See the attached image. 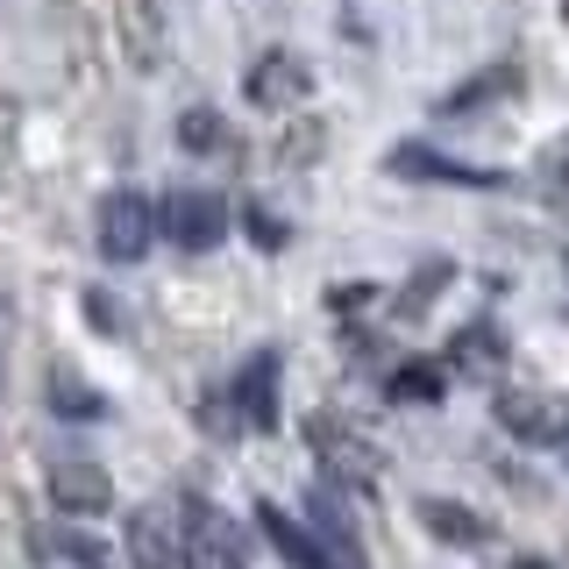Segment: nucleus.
<instances>
[{"mask_svg": "<svg viewBox=\"0 0 569 569\" xmlns=\"http://www.w3.org/2000/svg\"><path fill=\"white\" fill-rule=\"evenodd\" d=\"M391 178H420V186H456V192H506L512 171H491V164H462V157H441L435 142H399L385 157Z\"/></svg>", "mask_w": 569, "mask_h": 569, "instance_id": "5", "label": "nucleus"}, {"mask_svg": "<svg viewBox=\"0 0 569 569\" xmlns=\"http://www.w3.org/2000/svg\"><path fill=\"white\" fill-rule=\"evenodd\" d=\"M93 242H100L107 263H142V257H150V242H157V207L142 200L136 186L107 192L100 213H93Z\"/></svg>", "mask_w": 569, "mask_h": 569, "instance_id": "4", "label": "nucleus"}, {"mask_svg": "<svg viewBox=\"0 0 569 569\" xmlns=\"http://www.w3.org/2000/svg\"><path fill=\"white\" fill-rule=\"evenodd\" d=\"M449 370H462V378H498V370H506V335H498L491 320H470V328H456Z\"/></svg>", "mask_w": 569, "mask_h": 569, "instance_id": "14", "label": "nucleus"}, {"mask_svg": "<svg viewBox=\"0 0 569 569\" xmlns=\"http://www.w3.org/2000/svg\"><path fill=\"white\" fill-rule=\"evenodd\" d=\"M420 527L449 548H491V520H477L462 498H420Z\"/></svg>", "mask_w": 569, "mask_h": 569, "instance_id": "13", "label": "nucleus"}, {"mask_svg": "<svg viewBox=\"0 0 569 569\" xmlns=\"http://www.w3.org/2000/svg\"><path fill=\"white\" fill-rule=\"evenodd\" d=\"M512 86H520V64H491L485 79H470V86H456L449 100H441V114H470V107H485V100H506Z\"/></svg>", "mask_w": 569, "mask_h": 569, "instance_id": "17", "label": "nucleus"}, {"mask_svg": "<svg viewBox=\"0 0 569 569\" xmlns=\"http://www.w3.org/2000/svg\"><path fill=\"white\" fill-rule=\"evenodd\" d=\"M200 420L213 427V435H236V427H242V413H228V399H221V391H207V399H200Z\"/></svg>", "mask_w": 569, "mask_h": 569, "instance_id": "24", "label": "nucleus"}, {"mask_svg": "<svg viewBox=\"0 0 569 569\" xmlns=\"http://www.w3.org/2000/svg\"><path fill=\"white\" fill-rule=\"evenodd\" d=\"M498 427L533 441V449H569V399L556 391H498Z\"/></svg>", "mask_w": 569, "mask_h": 569, "instance_id": "6", "label": "nucleus"}, {"mask_svg": "<svg viewBox=\"0 0 569 569\" xmlns=\"http://www.w3.org/2000/svg\"><path fill=\"white\" fill-rule=\"evenodd\" d=\"M562 22H569V0H562Z\"/></svg>", "mask_w": 569, "mask_h": 569, "instance_id": "27", "label": "nucleus"}, {"mask_svg": "<svg viewBox=\"0 0 569 569\" xmlns=\"http://www.w3.org/2000/svg\"><path fill=\"white\" fill-rule=\"evenodd\" d=\"M50 413H64V420H107V399L86 378L58 370V378H50Z\"/></svg>", "mask_w": 569, "mask_h": 569, "instance_id": "18", "label": "nucleus"}, {"mask_svg": "<svg viewBox=\"0 0 569 569\" xmlns=\"http://www.w3.org/2000/svg\"><path fill=\"white\" fill-rule=\"evenodd\" d=\"M307 441H313V456H320V470L335 477V485H349V491H378V477H385V449L370 435H356V427L342 420H328V413H313L307 420Z\"/></svg>", "mask_w": 569, "mask_h": 569, "instance_id": "3", "label": "nucleus"}, {"mask_svg": "<svg viewBox=\"0 0 569 569\" xmlns=\"http://www.w3.org/2000/svg\"><path fill=\"white\" fill-rule=\"evenodd\" d=\"M385 391H391V406H441L449 370H441V363H406V370H391V378H385Z\"/></svg>", "mask_w": 569, "mask_h": 569, "instance_id": "16", "label": "nucleus"}, {"mask_svg": "<svg viewBox=\"0 0 569 569\" xmlns=\"http://www.w3.org/2000/svg\"><path fill=\"white\" fill-rule=\"evenodd\" d=\"M221 142H228V129H221L213 107H186V114H178V150L207 157V150H221Z\"/></svg>", "mask_w": 569, "mask_h": 569, "instance_id": "20", "label": "nucleus"}, {"mask_svg": "<svg viewBox=\"0 0 569 569\" xmlns=\"http://www.w3.org/2000/svg\"><path fill=\"white\" fill-rule=\"evenodd\" d=\"M14 142H22V107L0 93V164H14Z\"/></svg>", "mask_w": 569, "mask_h": 569, "instance_id": "23", "label": "nucleus"}, {"mask_svg": "<svg viewBox=\"0 0 569 569\" xmlns=\"http://www.w3.org/2000/svg\"><path fill=\"white\" fill-rule=\"evenodd\" d=\"M533 192H541V200H556V207H569V136L548 142V150L533 157Z\"/></svg>", "mask_w": 569, "mask_h": 569, "instance_id": "19", "label": "nucleus"}, {"mask_svg": "<svg viewBox=\"0 0 569 569\" xmlns=\"http://www.w3.org/2000/svg\"><path fill=\"white\" fill-rule=\"evenodd\" d=\"M370 292H378V284H363V278H356V284H335L328 307H335V313H363V307H370Z\"/></svg>", "mask_w": 569, "mask_h": 569, "instance_id": "25", "label": "nucleus"}, {"mask_svg": "<svg viewBox=\"0 0 569 569\" xmlns=\"http://www.w3.org/2000/svg\"><path fill=\"white\" fill-rule=\"evenodd\" d=\"M129 562H136V569H186L178 506H136V512H129Z\"/></svg>", "mask_w": 569, "mask_h": 569, "instance_id": "10", "label": "nucleus"}, {"mask_svg": "<svg viewBox=\"0 0 569 569\" xmlns=\"http://www.w3.org/2000/svg\"><path fill=\"white\" fill-rule=\"evenodd\" d=\"M178 506V541H186V569H249V533L228 506H213V498L186 491L171 498Z\"/></svg>", "mask_w": 569, "mask_h": 569, "instance_id": "1", "label": "nucleus"}, {"mask_svg": "<svg viewBox=\"0 0 569 569\" xmlns=\"http://www.w3.org/2000/svg\"><path fill=\"white\" fill-rule=\"evenodd\" d=\"M228 221H236V207L221 200V192L207 186H178L164 207H157V236L171 249H186V257H207V249L228 242Z\"/></svg>", "mask_w": 569, "mask_h": 569, "instance_id": "2", "label": "nucleus"}, {"mask_svg": "<svg viewBox=\"0 0 569 569\" xmlns=\"http://www.w3.org/2000/svg\"><path fill=\"white\" fill-rule=\"evenodd\" d=\"M50 498H58V512H71V520H100L114 506V485H107V470L93 456H50Z\"/></svg>", "mask_w": 569, "mask_h": 569, "instance_id": "8", "label": "nucleus"}, {"mask_svg": "<svg viewBox=\"0 0 569 569\" xmlns=\"http://www.w3.org/2000/svg\"><path fill=\"white\" fill-rule=\"evenodd\" d=\"M449 278H456L449 263H427V271H420V278H413V284L399 292V313H406V320H413V313H427V307H435V292H441Z\"/></svg>", "mask_w": 569, "mask_h": 569, "instance_id": "21", "label": "nucleus"}, {"mask_svg": "<svg viewBox=\"0 0 569 569\" xmlns=\"http://www.w3.org/2000/svg\"><path fill=\"white\" fill-rule=\"evenodd\" d=\"M278 378H284L278 349H257V356H249V363L236 370V385H228V406H236V413H242V427H257V435H271V427L284 420Z\"/></svg>", "mask_w": 569, "mask_h": 569, "instance_id": "7", "label": "nucleus"}, {"mask_svg": "<svg viewBox=\"0 0 569 569\" xmlns=\"http://www.w3.org/2000/svg\"><path fill=\"white\" fill-rule=\"evenodd\" d=\"M520 569H548V562H533V556H527V562H520Z\"/></svg>", "mask_w": 569, "mask_h": 569, "instance_id": "26", "label": "nucleus"}, {"mask_svg": "<svg viewBox=\"0 0 569 569\" xmlns=\"http://www.w3.org/2000/svg\"><path fill=\"white\" fill-rule=\"evenodd\" d=\"M242 228H249V242H257V249H284V242H292V228H284L271 207H242Z\"/></svg>", "mask_w": 569, "mask_h": 569, "instance_id": "22", "label": "nucleus"}, {"mask_svg": "<svg viewBox=\"0 0 569 569\" xmlns=\"http://www.w3.org/2000/svg\"><path fill=\"white\" fill-rule=\"evenodd\" d=\"M242 93H249V107H299L313 93V71H307V58H292V50H263L257 64H249V79H242Z\"/></svg>", "mask_w": 569, "mask_h": 569, "instance_id": "9", "label": "nucleus"}, {"mask_svg": "<svg viewBox=\"0 0 569 569\" xmlns=\"http://www.w3.org/2000/svg\"><path fill=\"white\" fill-rule=\"evenodd\" d=\"M257 527H263V541H271V548H278V556L292 562V569H342V562L328 556V541H320V533H313L307 520H292V512H278L271 498L257 506Z\"/></svg>", "mask_w": 569, "mask_h": 569, "instance_id": "11", "label": "nucleus"}, {"mask_svg": "<svg viewBox=\"0 0 569 569\" xmlns=\"http://www.w3.org/2000/svg\"><path fill=\"white\" fill-rule=\"evenodd\" d=\"M29 548H36V556H64V562H79V569H114V562H107V548L93 541V533H79V527H36Z\"/></svg>", "mask_w": 569, "mask_h": 569, "instance_id": "15", "label": "nucleus"}, {"mask_svg": "<svg viewBox=\"0 0 569 569\" xmlns=\"http://www.w3.org/2000/svg\"><path fill=\"white\" fill-rule=\"evenodd\" d=\"M307 512H313L307 527L320 533V541H328V556L342 562V569H363V541H356V520H349L342 498H335V485H320V491L307 498Z\"/></svg>", "mask_w": 569, "mask_h": 569, "instance_id": "12", "label": "nucleus"}]
</instances>
